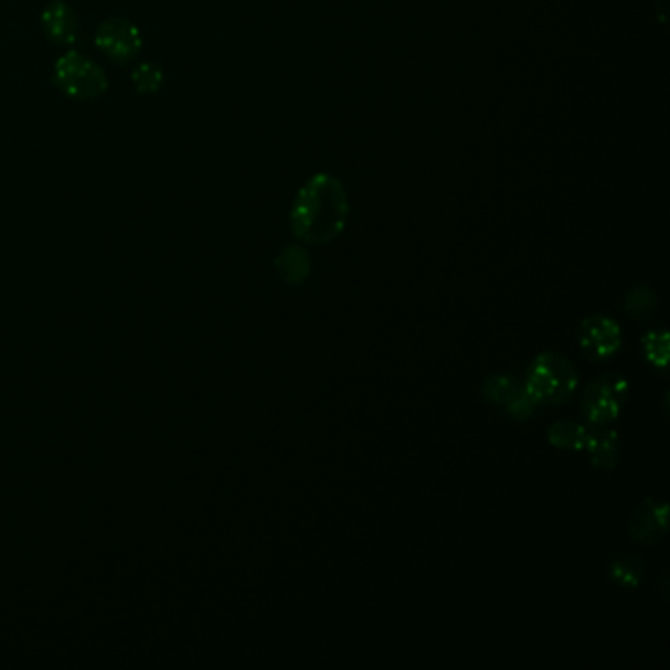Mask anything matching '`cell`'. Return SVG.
<instances>
[{
  "label": "cell",
  "instance_id": "obj_14",
  "mask_svg": "<svg viewBox=\"0 0 670 670\" xmlns=\"http://www.w3.org/2000/svg\"><path fill=\"white\" fill-rule=\"evenodd\" d=\"M641 349L647 364L659 372L661 375H667L669 370L670 342L669 331L667 329H651L644 334L641 339Z\"/></svg>",
  "mask_w": 670,
  "mask_h": 670
},
{
  "label": "cell",
  "instance_id": "obj_13",
  "mask_svg": "<svg viewBox=\"0 0 670 670\" xmlns=\"http://www.w3.org/2000/svg\"><path fill=\"white\" fill-rule=\"evenodd\" d=\"M546 438L559 450L584 453L586 438H588V425L581 421H554L553 425L546 429Z\"/></svg>",
  "mask_w": 670,
  "mask_h": 670
},
{
  "label": "cell",
  "instance_id": "obj_17",
  "mask_svg": "<svg viewBox=\"0 0 670 670\" xmlns=\"http://www.w3.org/2000/svg\"><path fill=\"white\" fill-rule=\"evenodd\" d=\"M655 591H661L659 594H661L664 602L669 599V578H667V574H662L661 581L655 584Z\"/></svg>",
  "mask_w": 670,
  "mask_h": 670
},
{
  "label": "cell",
  "instance_id": "obj_9",
  "mask_svg": "<svg viewBox=\"0 0 670 670\" xmlns=\"http://www.w3.org/2000/svg\"><path fill=\"white\" fill-rule=\"evenodd\" d=\"M584 453L588 455L591 465L596 470L609 472L616 468L621 456V437L611 425L604 427H588V438Z\"/></svg>",
  "mask_w": 670,
  "mask_h": 670
},
{
  "label": "cell",
  "instance_id": "obj_2",
  "mask_svg": "<svg viewBox=\"0 0 670 670\" xmlns=\"http://www.w3.org/2000/svg\"><path fill=\"white\" fill-rule=\"evenodd\" d=\"M523 382L529 394L541 405H566L578 392L581 375L568 358L553 350L536 354L529 362Z\"/></svg>",
  "mask_w": 670,
  "mask_h": 670
},
{
  "label": "cell",
  "instance_id": "obj_10",
  "mask_svg": "<svg viewBox=\"0 0 670 670\" xmlns=\"http://www.w3.org/2000/svg\"><path fill=\"white\" fill-rule=\"evenodd\" d=\"M42 26H44L45 36L50 38L54 44L72 45L77 40L79 22L67 2L54 0L42 12Z\"/></svg>",
  "mask_w": 670,
  "mask_h": 670
},
{
  "label": "cell",
  "instance_id": "obj_7",
  "mask_svg": "<svg viewBox=\"0 0 670 670\" xmlns=\"http://www.w3.org/2000/svg\"><path fill=\"white\" fill-rule=\"evenodd\" d=\"M627 533L639 545H657L669 533V503L652 496L644 498L629 513Z\"/></svg>",
  "mask_w": 670,
  "mask_h": 670
},
{
  "label": "cell",
  "instance_id": "obj_16",
  "mask_svg": "<svg viewBox=\"0 0 670 670\" xmlns=\"http://www.w3.org/2000/svg\"><path fill=\"white\" fill-rule=\"evenodd\" d=\"M132 81H135L136 89L142 95H150L160 89L163 73L160 67L152 62L140 63L132 72Z\"/></svg>",
  "mask_w": 670,
  "mask_h": 670
},
{
  "label": "cell",
  "instance_id": "obj_4",
  "mask_svg": "<svg viewBox=\"0 0 670 670\" xmlns=\"http://www.w3.org/2000/svg\"><path fill=\"white\" fill-rule=\"evenodd\" d=\"M52 79L72 99H99L107 91L105 72L87 55L77 52H67L55 62Z\"/></svg>",
  "mask_w": 670,
  "mask_h": 670
},
{
  "label": "cell",
  "instance_id": "obj_15",
  "mask_svg": "<svg viewBox=\"0 0 670 670\" xmlns=\"http://www.w3.org/2000/svg\"><path fill=\"white\" fill-rule=\"evenodd\" d=\"M624 309L635 321H651L659 309V297L649 286H635L624 297Z\"/></svg>",
  "mask_w": 670,
  "mask_h": 670
},
{
  "label": "cell",
  "instance_id": "obj_1",
  "mask_svg": "<svg viewBox=\"0 0 670 670\" xmlns=\"http://www.w3.org/2000/svg\"><path fill=\"white\" fill-rule=\"evenodd\" d=\"M349 213V195L342 181L331 173H315L297 191L289 223L304 244L325 246L344 233Z\"/></svg>",
  "mask_w": 670,
  "mask_h": 670
},
{
  "label": "cell",
  "instance_id": "obj_11",
  "mask_svg": "<svg viewBox=\"0 0 670 670\" xmlns=\"http://www.w3.org/2000/svg\"><path fill=\"white\" fill-rule=\"evenodd\" d=\"M311 272H313V262L304 246L289 244L277 254L276 274L287 286H304L311 277Z\"/></svg>",
  "mask_w": 670,
  "mask_h": 670
},
{
  "label": "cell",
  "instance_id": "obj_5",
  "mask_svg": "<svg viewBox=\"0 0 670 670\" xmlns=\"http://www.w3.org/2000/svg\"><path fill=\"white\" fill-rule=\"evenodd\" d=\"M482 397L488 405L503 413L508 419L523 421L533 419L539 403L529 394L528 385L523 377L511 374H492L483 380Z\"/></svg>",
  "mask_w": 670,
  "mask_h": 670
},
{
  "label": "cell",
  "instance_id": "obj_8",
  "mask_svg": "<svg viewBox=\"0 0 670 670\" xmlns=\"http://www.w3.org/2000/svg\"><path fill=\"white\" fill-rule=\"evenodd\" d=\"M95 44L113 62L126 63L140 54L142 36L132 22L125 19H108L97 28Z\"/></svg>",
  "mask_w": 670,
  "mask_h": 670
},
{
  "label": "cell",
  "instance_id": "obj_12",
  "mask_svg": "<svg viewBox=\"0 0 670 670\" xmlns=\"http://www.w3.org/2000/svg\"><path fill=\"white\" fill-rule=\"evenodd\" d=\"M647 576V568L634 554H617L609 559L606 566V578H608L619 591L631 592L639 588Z\"/></svg>",
  "mask_w": 670,
  "mask_h": 670
},
{
  "label": "cell",
  "instance_id": "obj_3",
  "mask_svg": "<svg viewBox=\"0 0 670 670\" xmlns=\"http://www.w3.org/2000/svg\"><path fill=\"white\" fill-rule=\"evenodd\" d=\"M629 382L617 372L599 374L581 395V415L588 427L614 425L629 400Z\"/></svg>",
  "mask_w": 670,
  "mask_h": 670
},
{
  "label": "cell",
  "instance_id": "obj_6",
  "mask_svg": "<svg viewBox=\"0 0 670 670\" xmlns=\"http://www.w3.org/2000/svg\"><path fill=\"white\" fill-rule=\"evenodd\" d=\"M578 347L586 360L604 364L619 354L624 347V332L619 322L606 313H592L578 327Z\"/></svg>",
  "mask_w": 670,
  "mask_h": 670
}]
</instances>
